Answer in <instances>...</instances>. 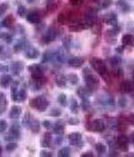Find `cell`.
<instances>
[{"label":"cell","instance_id":"obj_1","mask_svg":"<svg viewBox=\"0 0 134 157\" xmlns=\"http://www.w3.org/2000/svg\"><path fill=\"white\" fill-rule=\"evenodd\" d=\"M90 64L98 74H100L103 78L106 79V75H108V71H107L106 65L103 62V60L99 59L98 57H92L90 59Z\"/></svg>","mask_w":134,"mask_h":157},{"label":"cell","instance_id":"obj_2","mask_svg":"<svg viewBox=\"0 0 134 157\" xmlns=\"http://www.w3.org/2000/svg\"><path fill=\"white\" fill-rule=\"evenodd\" d=\"M83 76L88 89H95L99 84V79L94 74L89 71V68H84L83 70Z\"/></svg>","mask_w":134,"mask_h":157},{"label":"cell","instance_id":"obj_3","mask_svg":"<svg viewBox=\"0 0 134 157\" xmlns=\"http://www.w3.org/2000/svg\"><path fill=\"white\" fill-rule=\"evenodd\" d=\"M29 104L32 108H35V109H37L38 111L43 112V111H45L46 108H47L48 101L46 100L45 97L37 96V97H35V98H32L31 100H30Z\"/></svg>","mask_w":134,"mask_h":157},{"label":"cell","instance_id":"obj_4","mask_svg":"<svg viewBox=\"0 0 134 157\" xmlns=\"http://www.w3.org/2000/svg\"><path fill=\"white\" fill-rule=\"evenodd\" d=\"M28 69L31 72V76L34 80H39L43 78V71L39 64H32L31 66L28 67Z\"/></svg>","mask_w":134,"mask_h":157},{"label":"cell","instance_id":"obj_5","mask_svg":"<svg viewBox=\"0 0 134 157\" xmlns=\"http://www.w3.org/2000/svg\"><path fill=\"white\" fill-rule=\"evenodd\" d=\"M90 126H88V130H93V131H96V132H102L105 128L104 125V122L100 119H95L93 121L89 122Z\"/></svg>","mask_w":134,"mask_h":157},{"label":"cell","instance_id":"obj_6","mask_svg":"<svg viewBox=\"0 0 134 157\" xmlns=\"http://www.w3.org/2000/svg\"><path fill=\"white\" fill-rule=\"evenodd\" d=\"M81 134L78 132H74L68 135V140L71 145H80L82 144V139H81Z\"/></svg>","mask_w":134,"mask_h":157},{"label":"cell","instance_id":"obj_7","mask_svg":"<svg viewBox=\"0 0 134 157\" xmlns=\"http://www.w3.org/2000/svg\"><path fill=\"white\" fill-rule=\"evenodd\" d=\"M55 38H56V31L53 28H49V29L46 31V33L43 35L42 40H43L45 43H50V42L53 41Z\"/></svg>","mask_w":134,"mask_h":157},{"label":"cell","instance_id":"obj_8","mask_svg":"<svg viewBox=\"0 0 134 157\" xmlns=\"http://www.w3.org/2000/svg\"><path fill=\"white\" fill-rule=\"evenodd\" d=\"M26 19L32 24H38L41 22V16L37 12H30L26 15Z\"/></svg>","mask_w":134,"mask_h":157},{"label":"cell","instance_id":"obj_9","mask_svg":"<svg viewBox=\"0 0 134 157\" xmlns=\"http://www.w3.org/2000/svg\"><path fill=\"white\" fill-rule=\"evenodd\" d=\"M10 70L14 75H19L23 70V63L21 61H15L10 66Z\"/></svg>","mask_w":134,"mask_h":157},{"label":"cell","instance_id":"obj_10","mask_svg":"<svg viewBox=\"0 0 134 157\" xmlns=\"http://www.w3.org/2000/svg\"><path fill=\"white\" fill-rule=\"evenodd\" d=\"M117 143H118V145L120 146V148L123 151H127L128 150V146H127V144H128V138L125 135H123V134L119 135L118 138H117Z\"/></svg>","mask_w":134,"mask_h":157},{"label":"cell","instance_id":"obj_11","mask_svg":"<svg viewBox=\"0 0 134 157\" xmlns=\"http://www.w3.org/2000/svg\"><path fill=\"white\" fill-rule=\"evenodd\" d=\"M12 83V77L8 74H3L0 77V86L2 88H8Z\"/></svg>","mask_w":134,"mask_h":157},{"label":"cell","instance_id":"obj_12","mask_svg":"<svg viewBox=\"0 0 134 157\" xmlns=\"http://www.w3.org/2000/svg\"><path fill=\"white\" fill-rule=\"evenodd\" d=\"M21 107L18 105H14L11 107V109H10L9 111V117L11 118V119H18L19 118V116L21 115Z\"/></svg>","mask_w":134,"mask_h":157},{"label":"cell","instance_id":"obj_13","mask_svg":"<svg viewBox=\"0 0 134 157\" xmlns=\"http://www.w3.org/2000/svg\"><path fill=\"white\" fill-rule=\"evenodd\" d=\"M83 63H84V59L81 58V57H73V58L68 60V64L71 67H75V68L81 67L83 65Z\"/></svg>","mask_w":134,"mask_h":157},{"label":"cell","instance_id":"obj_14","mask_svg":"<svg viewBox=\"0 0 134 157\" xmlns=\"http://www.w3.org/2000/svg\"><path fill=\"white\" fill-rule=\"evenodd\" d=\"M39 51H38L37 48H34V47H28L25 51V56L29 59H36L38 58L39 56Z\"/></svg>","mask_w":134,"mask_h":157},{"label":"cell","instance_id":"obj_15","mask_svg":"<svg viewBox=\"0 0 134 157\" xmlns=\"http://www.w3.org/2000/svg\"><path fill=\"white\" fill-rule=\"evenodd\" d=\"M105 23H107L108 25L111 26H116L117 24V16L115 13H109L108 15L105 16L104 18Z\"/></svg>","mask_w":134,"mask_h":157},{"label":"cell","instance_id":"obj_16","mask_svg":"<svg viewBox=\"0 0 134 157\" xmlns=\"http://www.w3.org/2000/svg\"><path fill=\"white\" fill-rule=\"evenodd\" d=\"M6 108H7V99H6V96L3 93H0V115H2L6 111Z\"/></svg>","mask_w":134,"mask_h":157},{"label":"cell","instance_id":"obj_17","mask_svg":"<svg viewBox=\"0 0 134 157\" xmlns=\"http://www.w3.org/2000/svg\"><path fill=\"white\" fill-rule=\"evenodd\" d=\"M14 23H15V19H14V17L12 15L6 16L2 20V26L3 27H11V26H13Z\"/></svg>","mask_w":134,"mask_h":157},{"label":"cell","instance_id":"obj_18","mask_svg":"<svg viewBox=\"0 0 134 157\" xmlns=\"http://www.w3.org/2000/svg\"><path fill=\"white\" fill-rule=\"evenodd\" d=\"M134 43V36L131 34H125L122 37V44L123 45H132Z\"/></svg>","mask_w":134,"mask_h":157},{"label":"cell","instance_id":"obj_19","mask_svg":"<svg viewBox=\"0 0 134 157\" xmlns=\"http://www.w3.org/2000/svg\"><path fill=\"white\" fill-rule=\"evenodd\" d=\"M120 90L121 92H124V93H127V92H130L132 90V85L129 81H123L120 85Z\"/></svg>","mask_w":134,"mask_h":157},{"label":"cell","instance_id":"obj_20","mask_svg":"<svg viewBox=\"0 0 134 157\" xmlns=\"http://www.w3.org/2000/svg\"><path fill=\"white\" fill-rule=\"evenodd\" d=\"M50 142H51V135H50V133L46 132V133L44 134L43 139L41 140V146L42 147H49Z\"/></svg>","mask_w":134,"mask_h":157},{"label":"cell","instance_id":"obj_21","mask_svg":"<svg viewBox=\"0 0 134 157\" xmlns=\"http://www.w3.org/2000/svg\"><path fill=\"white\" fill-rule=\"evenodd\" d=\"M66 82H67V79L64 75H58V76L56 77V84L59 87H65Z\"/></svg>","mask_w":134,"mask_h":157},{"label":"cell","instance_id":"obj_22","mask_svg":"<svg viewBox=\"0 0 134 157\" xmlns=\"http://www.w3.org/2000/svg\"><path fill=\"white\" fill-rule=\"evenodd\" d=\"M10 133L13 134L16 138H19L20 137V130H19V125L17 124H13L10 128Z\"/></svg>","mask_w":134,"mask_h":157},{"label":"cell","instance_id":"obj_23","mask_svg":"<svg viewBox=\"0 0 134 157\" xmlns=\"http://www.w3.org/2000/svg\"><path fill=\"white\" fill-rule=\"evenodd\" d=\"M66 79L73 85H75V84L78 83V77H77V75L74 74V73H70V74H68L66 76Z\"/></svg>","mask_w":134,"mask_h":157},{"label":"cell","instance_id":"obj_24","mask_svg":"<svg viewBox=\"0 0 134 157\" xmlns=\"http://www.w3.org/2000/svg\"><path fill=\"white\" fill-rule=\"evenodd\" d=\"M82 29H84V27H83L82 23H79V22H76V23L69 26V30L70 31H80Z\"/></svg>","mask_w":134,"mask_h":157},{"label":"cell","instance_id":"obj_25","mask_svg":"<svg viewBox=\"0 0 134 157\" xmlns=\"http://www.w3.org/2000/svg\"><path fill=\"white\" fill-rule=\"evenodd\" d=\"M17 14L20 16V17H26V15H27V9L25 8V6H23V5L18 6Z\"/></svg>","mask_w":134,"mask_h":157},{"label":"cell","instance_id":"obj_26","mask_svg":"<svg viewBox=\"0 0 134 157\" xmlns=\"http://www.w3.org/2000/svg\"><path fill=\"white\" fill-rule=\"evenodd\" d=\"M64 130V125L62 122H57V123L55 124V126H54V132H55L56 134H61L62 132H63Z\"/></svg>","mask_w":134,"mask_h":157},{"label":"cell","instance_id":"obj_27","mask_svg":"<svg viewBox=\"0 0 134 157\" xmlns=\"http://www.w3.org/2000/svg\"><path fill=\"white\" fill-rule=\"evenodd\" d=\"M95 148H96V151L98 152L99 154H103V153H105V151H106V147H105V145L102 143H97Z\"/></svg>","mask_w":134,"mask_h":157},{"label":"cell","instance_id":"obj_28","mask_svg":"<svg viewBox=\"0 0 134 157\" xmlns=\"http://www.w3.org/2000/svg\"><path fill=\"white\" fill-rule=\"evenodd\" d=\"M68 19H69V17L67 15H65L64 13H61L58 15V22H59L60 24H66Z\"/></svg>","mask_w":134,"mask_h":157},{"label":"cell","instance_id":"obj_29","mask_svg":"<svg viewBox=\"0 0 134 157\" xmlns=\"http://www.w3.org/2000/svg\"><path fill=\"white\" fill-rule=\"evenodd\" d=\"M58 102L60 103V105L63 106V107H65L67 105V97L65 94H60L59 96H58Z\"/></svg>","mask_w":134,"mask_h":157},{"label":"cell","instance_id":"obj_30","mask_svg":"<svg viewBox=\"0 0 134 157\" xmlns=\"http://www.w3.org/2000/svg\"><path fill=\"white\" fill-rule=\"evenodd\" d=\"M69 154H70V149H69L68 147L62 148V149L58 152V156H61V157H67L69 156Z\"/></svg>","mask_w":134,"mask_h":157},{"label":"cell","instance_id":"obj_31","mask_svg":"<svg viewBox=\"0 0 134 157\" xmlns=\"http://www.w3.org/2000/svg\"><path fill=\"white\" fill-rule=\"evenodd\" d=\"M70 109L72 112H74V113H77V111H78V104H77V101L75 100L74 98L71 99V106H70Z\"/></svg>","mask_w":134,"mask_h":157},{"label":"cell","instance_id":"obj_32","mask_svg":"<svg viewBox=\"0 0 134 157\" xmlns=\"http://www.w3.org/2000/svg\"><path fill=\"white\" fill-rule=\"evenodd\" d=\"M16 148H17V144L15 143V142H9V143L6 145V150L7 151H13V150H15Z\"/></svg>","mask_w":134,"mask_h":157},{"label":"cell","instance_id":"obj_33","mask_svg":"<svg viewBox=\"0 0 134 157\" xmlns=\"http://www.w3.org/2000/svg\"><path fill=\"white\" fill-rule=\"evenodd\" d=\"M6 129H7V122L3 119H0V133L5 132Z\"/></svg>","mask_w":134,"mask_h":157},{"label":"cell","instance_id":"obj_34","mask_svg":"<svg viewBox=\"0 0 134 157\" xmlns=\"http://www.w3.org/2000/svg\"><path fill=\"white\" fill-rule=\"evenodd\" d=\"M8 8H9V5L7 3H3L0 5V17H2L4 15V13H5Z\"/></svg>","mask_w":134,"mask_h":157},{"label":"cell","instance_id":"obj_35","mask_svg":"<svg viewBox=\"0 0 134 157\" xmlns=\"http://www.w3.org/2000/svg\"><path fill=\"white\" fill-rule=\"evenodd\" d=\"M30 128L32 129V131L33 132H36L37 133L38 131H39V126H38V122L36 121H32L31 124H30Z\"/></svg>","mask_w":134,"mask_h":157},{"label":"cell","instance_id":"obj_36","mask_svg":"<svg viewBox=\"0 0 134 157\" xmlns=\"http://www.w3.org/2000/svg\"><path fill=\"white\" fill-rule=\"evenodd\" d=\"M120 63H121V59L119 58V57L113 56L112 58H111V64H112L113 66H117V65H119Z\"/></svg>","mask_w":134,"mask_h":157},{"label":"cell","instance_id":"obj_37","mask_svg":"<svg viewBox=\"0 0 134 157\" xmlns=\"http://www.w3.org/2000/svg\"><path fill=\"white\" fill-rule=\"evenodd\" d=\"M118 5L121 6V8H122V11H128L129 10V5L128 4L125 3V1H122V0H120V1L118 2Z\"/></svg>","mask_w":134,"mask_h":157},{"label":"cell","instance_id":"obj_38","mask_svg":"<svg viewBox=\"0 0 134 157\" xmlns=\"http://www.w3.org/2000/svg\"><path fill=\"white\" fill-rule=\"evenodd\" d=\"M91 30L94 34H98L99 31H100V24H94L91 26Z\"/></svg>","mask_w":134,"mask_h":157},{"label":"cell","instance_id":"obj_39","mask_svg":"<svg viewBox=\"0 0 134 157\" xmlns=\"http://www.w3.org/2000/svg\"><path fill=\"white\" fill-rule=\"evenodd\" d=\"M51 59V53L49 51H46L43 54V58H42V62H47Z\"/></svg>","mask_w":134,"mask_h":157},{"label":"cell","instance_id":"obj_40","mask_svg":"<svg viewBox=\"0 0 134 157\" xmlns=\"http://www.w3.org/2000/svg\"><path fill=\"white\" fill-rule=\"evenodd\" d=\"M60 114H61V111H60L58 108H53V109L50 111L49 115H51V116H59Z\"/></svg>","mask_w":134,"mask_h":157},{"label":"cell","instance_id":"obj_41","mask_svg":"<svg viewBox=\"0 0 134 157\" xmlns=\"http://www.w3.org/2000/svg\"><path fill=\"white\" fill-rule=\"evenodd\" d=\"M70 39H71V36H66V37L63 39V44L66 48H69V45H70V42H71V41H69Z\"/></svg>","mask_w":134,"mask_h":157},{"label":"cell","instance_id":"obj_42","mask_svg":"<svg viewBox=\"0 0 134 157\" xmlns=\"http://www.w3.org/2000/svg\"><path fill=\"white\" fill-rule=\"evenodd\" d=\"M22 48H23V42L22 41H19L17 43V45L14 47V49H15V52H18V51H21Z\"/></svg>","mask_w":134,"mask_h":157},{"label":"cell","instance_id":"obj_43","mask_svg":"<svg viewBox=\"0 0 134 157\" xmlns=\"http://www.w3.org/2000/svg\"><path fill=\"white\" fill-rule=\"evenodd\" d=\"M69 1H70L71 5H73V6H78L83 3V0H69Z\"/></svg>","mask_w":134,"mask_h":157},{"label":"cell","instance_id":"obj_44","mask_svg":"<svg viewBox=\"0 0 134 157\" xmlns=\"http://www.w3.org/2000/svg\"><path fill=\"white\" fill-rule=\"evenodd\" d=\"M89 108V101L87 99H83L82 101V109L83 110H87Z\"/></svg>","mask_w":134,"mask_h":157},{"label":"cell","instance_id":"obj_45","mask_svg":"<svg viewBox=\"0 0 134 157\" xmlns=\"http://www.w3.org/2000/svg\"><path fill=\"white\" fill-rule=\"evenodd\" d=\"M68 123L71 124V125H74V124H78L79 123V120L77 119V118L73 117V118H70V119L68 120Z\"/></svg>","mask_w":134,"mask_h":157},{"label":"cell","instance_id":"obj_46","mask_svg":"<svg viewBox=\"0 0 134 157\" xmlns=\"http://www.w3.org/2000/svg\"><path fill=\"white\" fill-rule=\"evenodd\" d=\"M42 125L45 128H47V129H49V128L51 127V123H50V121H48V120H44V121L42 122Z\"/></svg>","mask_w":134,"mask_h":157},{"label":"cell","instance_id":"obj_47","mask_svg":"<svg viewBox=\"0 0 134 157\" xmlns=\"http://www.w3.org/2000/svg\"><path fill=\"white\" fill-rule=\"evenodd\" d=\"M110 4H111V1L110 0H105L104 1V3H103V8H106V7H108V6H110Z\"/></svg>","mask_w":134,"mask_h":157},{"label":"cell","instance_id":"obj_48","mask_svg":"<svg viewBox=\"0 0 134 157\" xmlns=\"http://www.w3.org/2000/svg\"><path fill=\"white\" fill-rule=\"evenodd\" d=\"M81 156H84V157H92L93 156V154H92V152H85V153H83Z\"/></svg>","mask_w":134,"mask_h":157},{"label":"cell","instance_id":"obj_49","mask_svg":"<svg viewBox=\"0 0 134 157\" xmlns=\"http://www.w3.org/2000/svg\"><path fill=\"white\" fill-rule=\"evenodd\" d=\"M41 156H52V154H51V153H49V152L42 151V152H41Z\"/></svg>","mask_w":134,"mask_h":157},{"label":"cell","instance_id":"obj_50","mask_svg":"<svg viewBox=\"0 0 134 157\" xmlns=\"http://www.w3.org/2000/svg\"><path fill=\"white\" fill-rule=\"evenodd\" d=\"M123 49H124V47H123V46H119V47H117V51H118L119 53L123 52Z\"/></svg>","mask_w":134,"mask_h":157},{"label":"cell","instance_id":"obj_51","mask_svg":"<svg viewBox=\"0 0 134 157\" xmlns=\"http://www.w3.org/2000/svg\"><path fill=\"white\" fill-rule=\"evenodd\" d=\"M130 123L132 124V125H134V115H132L130 117Z\"/></svg>","mask_w":134,"mask_h":157},{"label":"cell","instance_id":"obj_52","mask_svg":"<svg viewBox=\"0 0 134 157\" xmlns=\"http://www.w3.org/2000/svg\"><path fill=\"white\" fill-rule=\"evenodd\" d=\"M131 141H132V143L134 144V132L131 133Z\"/></svg>","mask_w":134,"mask_h":157},{"label":"cell","instance_id":"obj_53","mask_svg":"<svg viewBox=\"0 0 134 157\" xmlns=\"http://www.w3.org/2000/svg\"><path fill=\"white\" fill-rule=\"evenodd\" d=\"M2 52H3V47H2V46L0 45V54H1Z\"/></svg>","mask_w":134,"mask_h":157},{"label":"cell","instance_id":"obj_54","mask_svg":"<svg viewBox=\"0 0 134 157\" xmlns=\"http://www.w3.org/2000/svg\"><path fill=\"white\" fill-rule=\"evenodd\" d=\"M33 1H34V0H27L28 3H32V2H33Z\"/></svg>","mask_w":134,"mask_h":157},{"label":"cell","instance_id":"obj_55","mask_svg":"<svg viewBox=\"0 0 134 157\" xmlns=\"http://www.w3.org/2000/svg\"><path fill=\"white\" fill-rule=\"evenodd\" d=\"M1 152H2V148H1V146H0V154H1Z\"/></svg>","mask_w":134,"mask_h":157},{"label":"cell","instance_id":"obj_56","mask_svg":"<svg viewBox=\"0 0 134 157\" xmlns=\"http://www.w3.org/2000/svg\"><path fill=\"white\" fill-rule=\"evenodd\" d=\"M48 1H49V2H52V1H53V0H48Z\"/></svg>","mask_w":134,"mask_h":157},{"label":"cell","instance_id":"obj_57","mask_svg":"<svg viewBox=\"0 0 134 157\" xmlns=\"http://www.w3.org/2000/svg\"><path fill=\"white\" fill-rule=\"evenodd\" d=\"M133 76H134V71H133Z\"/></svg>","mask_w":134,"mask_h":157}]
</instances>
